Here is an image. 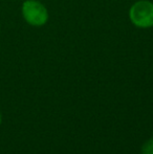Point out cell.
Listing matches in <instances>:
<instances>
[{"label":"cell","instance_id":"4","mask_svg":"<svg viewBox=\"0 0 153 154\" xmlns=\"http://www.w3.org/2000/svg\"><path fill=\"white\" fill-rule=\"evenodd\" d=\"M1 123H2V114H1V112H0V125H1Z\"/></svg>","mask_w":153,"mask_h":154},{"label":"cell","instance_id":"1","mask_svg":"<svg viewBox=\"0 0 153 154\" xmlns=\"http://www.w3.org/2000/svg\"><path fill=\"white\" fill-rule=\"evenodd\" d=\"M21 15L25 22L34 27L43 26L49 19L46 6L38 0H25L21 5Z\"/></svg>","mask_w":153,"mask_h":154},{"label":"cell","instance_id":"3","mask_svg":"<svg viewBox=\"0 0 153 154\" xmlns=\"http://www.w3.org/2000/svg\"><path fill=\"white\" fill-rule=\"evenodd\" d=\"M141 154H153V137H150L143 144Z\"/></svg>","mask_w":153,"mask_h":154},{"label":"cell","instance_id":"2","mask_svg":"<svg viewBox=\"0 0 153 154\" xmlns=\"http://www.w3.org/2000/svg\"><path fill=\"white\" fill-rule=\"evenodd\" d=\"M129 20L137 29L153 27V2L137 0L129 8Z\"/></svg>","mask_w":153,"mask_h":154}]
</instances>
